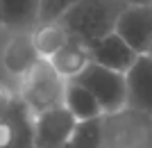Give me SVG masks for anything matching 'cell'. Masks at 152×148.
I'll use <instances>...</instances> for the list:
<instances>
[{"mask_svg": "<svg viewBox=\"0 0 152 148\" xmlns=\"http://www.w3.org/2000/svg\"><path fill=\"white\" fill-rule=\"evenodd\" d=\"M64 148H102L100 116L89 121H77Z\"/></svg>", "mask_w": 152, "mask_h": 148, "instance_id": "cell-15", "label": "cell"}, {"mask_svg": "<svg viewBox=\"0 0 152 148\" xmlns=\"http://www.w3.org/2000/svg\"><path fill=\"white\" fill-rule=\"evenodd\" d=\"M127 105L152 114V57L139 55L125 73Z\"/></svg>", "mask_w": 152, "mask_h": 148, "instance_id": "cell-9", "label": "cell"}, {"mask_svg": "<svg viewBox=\"0 0 152 148\" xmlns=\"http://www.w3.org/2000/svg\"><path fill=\"white\" fill-rule=\"evenodd\" d=\"M39 52L32 41V30H20V32H9L5 43L0 48V62L2 68L12 77L20 80L39 62Z\"/></svg>", "mask_w": 152, "mask_h": 148, "instance_id": "cell-7", "label": "cell"}, {"mask_svg": "<svg viewBox=\"0 0 152 148\" xmlns=\"http://www.w3.org/2000/svg\"><path fill=\"white\" fill-rule=\"evenodd\" d=\"M75 2H80V0H39V23L57 21Z\"/></svg>", "mask_w": 152, "mask_h": 148, "instance_id": "cell-16", "label": "cell"}, {"mask_svg": "<svg viewBox=\"0 0 152 148\" xmlns=\"http://www.w3.org/2000/svg\"><path fill=\"white\" fill-rule=\"evenodd\" d=\"M114 32L125 41L134 52L145 55L152 41V2L125 5L116 18Z\"/></svg>", "mask_w": 152, "mask_h": 148, "instance_id": "cell-5", "label": "cell"}, {"mask_svg": "<svg viewBox=\"0 0 152 148\" xmlns=\"http://www.w3.org/2000/svg\"><path fill=\"white\" fill-rule=\"evenodd\" d=\"M145 55H150V57H152V41H150V46H148V52H145Z\"/></svg>", "mask_w": 152, "mask_h": 148, "instance_id": "cell-19", "label": "cell"}, {"mask_svg": "<svg viewBox=\"0 0 152 148\" xmlns=\"http://www.w3.org/2000/svg\"><path fill=\"white\" fill-rule=\"evenodd\" d=\"M73 80L84 84L98 100L102 107V114L107 112H116L127 105V84H125V73L111 71L104 66L89 62L82 71L77 73Z\"/></svg>", "mask_w": 152, "mask_h": 148, "instance_id": "cell-4", "label": "cell"}, {"mask_svg": "<svg viewBox=\"0 0 152 148\" xmlns=\"http://www.w3.org/2000/svg\"><path fill=\"white\" fill-rule=\"evenodd\" d=\"M0 21L9 32L32 30L39 23V0H0Z\"/></svg>", "mask_w": 152, "mask_h": 148, "instance_id": "cell-12", "label": "cell"}, {"mask_svg": "<svg viewBox=\"0 0 152 148\" xmlns=\"http://www.w3.org/2000/svg\"><path fill=\"white\" fill-rule=\"evenodd\" d=\"M48 62L52 64V68H55L64 80H73V77H75L77 73L91 62L89 46H84L82 41H77V39H73L68 34L66 43H64L61 48L48 59Z\"/></svg>", "mask_w": 152, "mask_h": 148, "instance_id": "cell-11", "label": "cell"}, {"mask_svg": "<svg viewBox=\"0 0 152 148\" xmlns=\"http://www.w3.org/2000/svg\"><path fill=\"white\" fill-rule=\"evenodd\" d=\"M32 125L34 114L27 105L14 94L9 110L0 116V148H23L32 144Z\"/></svg>", "mask_w": 152, "mask_h": 148, "instance_id": "cell-8", "label": "cell"}, {"mask_svg": "<svg viewBox=\"0 0 152 148\" xmlns=\"http://www.w3.org/2000/svg\"><path fill=\"white\" fill-rule=\"evenodd\" d=\"M61 105L75 116V121H89V119L102 116V107L98 105L95 96L77 80H66Z\"/></svg>", "mask_w": 152, "mask_h": 148, "instance_id": "cell-13", "label": "cell"}, {"mask_svg": "<svg viewBox=\"0 0 152 148\" xmlns=\"http://www.w3.org/2000/svg\"><path fill=\"white\" fill-rule=\"evenodd\" d=\"M121 0H80L59 16V23L73 39L84 46H93L98 39L114 32L116 18L123 12Z\"/></svg>", "mask_w": 152, "mask_h": 148, "instance_id": "cell-1", "label": "cell"}, {"mask_svg": "<svg viewBox=\"0 0 152 148\" xmlns=\"http://www.w3.org/2000/svg\"><path fill=\"white\" fill-rule=\"evenodd\" d=\"M89 55L91 62L118 73H127V68L139 57V52H134L116 32H109L107 37L98 39L93 46H89Z\"/></svg>", "mask_w": 152, "mask_h": 148, "instance_id": "cell-10", "label": "cell"}, {"mask_svg": "<svg viewBox=\"0 0 152 148\" xmlns=\"http://www.w3.org/2000/svg\"><path fill=\"white\" fill-rule=\"evenodd\" d=\"M0 30H2V21H0Z\"/></svg>", "mask_w": 152, "mask_h": 148, "instance_id": "cell-21", "label": "cell"}, {"mask_svg": "<svg viewBox=\"0 0 152 148\" xmlns=\"http://www.w3.org/2000/svg\"><path fill=\"white\" fill-rule=\"evenodd\" d=\"M23 148H37V146H34V144H30V146H23Z\"/></svg>", "mask_w": 152, "mask_h": 148, "instance_id": "cell-20", "label": "cell"}, {"mask_svg": "<svg viewBox=\"0 0 152 148\" xmlns=\"http://www.w3.org/2000/svg\"><path fill=\"white\" fill-rule=\"evenodd\" d=\"M75 123H77L75 116L64 105L39 112V114H34L32 144L37 148H64L73 128H75Z\"/></svg>", "mask_w": 152, "mask_h": 148, "instance_id": "cell-6", "label": "cell"}, {"mask_svg": "<svg viewBox=\"0 0 152 148\" xmlns=\"http://www.w3.org/2000/svg\"><path fill=\"white\" fill-rule=\"evenodd\" d=\"M125 5H136V2H152V0H121Z\"/></svg>", "mask_w": 152, "mask_h": 148, "instance_id": "cell-18", "label": "cell"}, {"mask_svg": "<svg viewBox=\"0 0 152 148\" xmlns=\"http://www.w3.org/2000/svg\"><path fill=\"white\" fill-rule=\"evenodd\" d=\"M102 148H152V114L121 107L100 116Z\"/></svg>", "mask_w": 152, "mask_h": 148, "instance_id": "cell-2", "label": "cell"}, {"mask_svg": "<svg viewBox=\"0 0 152 148\" xmlns=\"http://www.w3.org/2000/svg\"><path fill=\"white\" fill-rule=\"evenodd\" d=\"M12 100H14V91H9L7 87H2V84H0V116L9 110Z\"/></svg>", "mask_w": 152, "mask_h": 148, "instance_id": "cell-17", "label": "cell"}, {"mask_svg": "<svg viewBox=\"0 0 152 148\" xmlns=\"http://www.w3.org/2000/svg\"><path fill=\"white\" fill-rule=\"evenodd\" d=\"M66 80L59 75L48 59H39L30 71L18 80V98L27 105L32 114L57 107L64 100Z\"/></svg>", "mask_w": 152, "mask_h": 148, "instance_id": "cell-3", "label": "cell"}, {"mask_svg": "<svg viewBox=\"0 0 152 148\" xmlns=\"http://www.w3.org/2000/svg\"><path fill=\"white\" fill-rule=\"evenodd\" d=\"M68 32L64 30L59 21H48V23H37L32 27V41L41 59H50L55 52L66 43Z\"/></svg>", "mask_w": 152, "mask_h": 148, "instance_id": "cell-14", "label": "cell"}]
</instances>
